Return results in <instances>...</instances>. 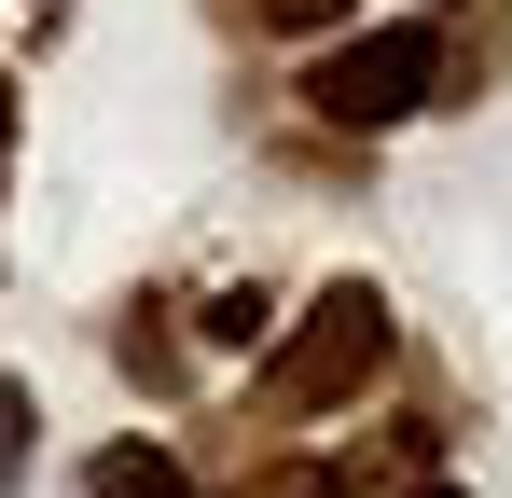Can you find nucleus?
<instances>
[{
	"label": "nucleus",
	"instance_id": "nucleus-1",
	"mask_svg": "<svg viewBox=\"0 0 512 498\" xmlns=\"http://www.w3.org/2000/svg\"><path fill=\"white\" fill-rule=\"evenodd\" d=\"M443 97H471L443 14H374V28H346L333 56L305 70V111H319L333 139H388V125H416V111H443Z\"/></svg>",
	"mask_w": 512,
	"mask_h": 498
},
{
	"label": "nucleus",
	"instance_id": "nucleus-9",
	"mask_svg": "<svg viewBox=\"0 0 512 498\" xmlns=\"http://www.w3.org/2000/svg\"><path fill=\"white\" fill-rule=\"evenodd\" d=\"M14 125H28V97H14V70H0V180H14Z\"/></svg>",
	"mask_w": 512,
	"mask_h": 498
},
{
	"label": "nucleus",
	"instance_id": "nucleus-8",
	"mask_svg": "<svg viewBox=\"0 0 512 498\" xmlns=\"http://www.w3.org/2000/svg\"><path fill=\"white\" fill-rule=\"evenodd\" d=\"M28 429H42V402H28V374H0V485H14V457H28Z\"/></svg>",
	"mask_w": 512,
	"mask_h": 498
},
{
	"label": "nucleus",
	"instance_id": "nucleus-6",
	"mask_svg": "<svg viewBox=\"0 0 512 498\" xmlns=\"http://www.w3.org/2000/svg\"><path fill=\"white\" fill-rule=\"evenodd\" d=\"M208 346H277V291H263V277H236V291H208Z\"/></svg>",
	"mask_w": 512,
	"mask_h": 498
},
{
	"label": "nucleus",
	"instance_id": "nucleus-10",
	"mask_svg": "<svg viewBox=\"0 0 512 498\" xmlns=\"http://www.w3.org/2000/svg\"><path fill=\"white\" fill-rule=\"evenodd\" d=\"M402 498H471V485H443V471H429V485H402Z\"/></svg>",
	"mask_w": 512,
	"mask_h": 498
},
{
	"label": "nucleus",
	"instance_id": "nucleus-4",
	"mask_svg": "<svg viewBox=\"0 0 512 498\" xmlns=\"http://www.w3.org/2000/svg\"><path fill=\"white\" fill-rule=\"evenodd\" d=\"M84 498H194V471H180L167 443H97V457H84Z\"/></svg>",
	"mask_w": 512,
	"mask_h": 498
},
{
	"label": "nucleus",
	"instance_id": "nucleus-7",
	"mask_svg": "<svg viewBox=\"0 0 512 498\" xmlns=\"http://www.w3.org/2000/svg\"><path fill=\"white\" fill-rule=\"evenodd\" d=\"M222 498H333V457H236Z\"/></svg>",
	"mask_w": 512,
	"mask_h": 498
},
{
	"label": "nucleus",
	"instance_id": "nucleus-2",
	"mask_svg": "<svg viewBox=\"0 0 512 498\" xmlns=\"http://www.w3.org/2000/svg\"><path fill=\"white\" fill-rule=\"evenodd\" d=\"M402 360V319H388V291L374 277H319L305 291V319L263 346V374H250V402L277 415V429H305V415H346L374 374Z\"/></svg>",
	"mask_w": 512,
	"mask_h": 498
},
{
	"label": "nucleus",
	"instance_id": "nucleus-5",
	"mask_svg": "<svg viewBox=\"0 0 512 498\" xmlns=\"http://www.w3.org/2000/svg\"><path fill=\"white\" fill-rule=\"evenodd\" d=\"M222 28H250V42H305V28H346L360 0H208Z\"/></svg>",
	"mask_w": 512,
	"mask_h": 498
},
{
	"label": "nucleus",
	"instance_id": "nucleus-3",
	"mask_svg": "<svg viewBox=\"0 0 512 498\" xmlns=\"http://www.w3.org/2000/svg\"><path fill=\"white\" fill-rule=\"evenodd\" d=\"M111 360H125V374H139V388H194V346H180V305L167 291H139V305H125V319H111Z\"/></svg>",
	"mask_w": 512,
	"mask_h": 498
}]
</instances>
